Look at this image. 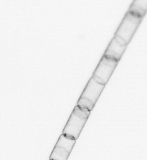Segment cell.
Returning a JSON list of instances; mask_svg holds the SVG:
<instances>
[{"instance_id": "1", "label": "cell", "mask_w": 147, "mask_h": 160, "mask_svg": "<svg viewBox=\"0 0 147 160\" xmlns=\"http://www.w3.org/2000/svg\"><path fill=\"white\" fill-rule=\"evenodd\" d=\"M91 111L76 106L62 131L65 135L77 140L90 115Z\"/></svg>"}, {"instance_id": "2", "label": "cell", "mask_w": 147, "mask_h": 160, "mask_svg": "<svg viewBox=\"0 0 147 160\" xmlns=\"http://www.w3.org/2000/svg\"><path fill=\"white\" fill-rule=\"evenodd\" d=\"M142 19L127 11L117 29L114 36L120 37L129 44Z\"/></svg>"}, {"instance_id": "3", "label": "cell", "mask_w": 147, "mask_h": 160, "mask_svg": "<svg viewBox=\"0 0 147 160\" xmlns=\"http://www.w3.org/2000/svg\"><path fill=\"white\" fill-rule=\"evenodd\" d=\"M119 62L103 55L94 72L92 77L98 83L106 85L118 63Z\"/></svg>"}, {"instance_id": "4", "label": "cell", "mask_w": 147, "mask_h": 160, "mask_svg": "<svg viewBox=\"0 0 147 160\" xmlns=\"http://www.w3.org/2000/svg\"><path fill=\"white\" fill-rule=\"evenodd\" d=\"M76 140L62 133L50 155V160H67L76 144Z\"/></svg>"}, {"instance_id": "5", "label": "cell", "mask_w": 147, "mask_h": 160, "mask_svg": "<svg viewBox=\"0 0 147 160\" xmlns=\"http://www.w3.org/2000/svg\"><path fill=\"white\" fill-rule=\"evenodd\" d=\"M105 86V85L98 83L91 77L80 97L86 98L96 104Z\"/></svg>"}, {"instance_id": "6", "label": "cell", "mask_w": 147, "mask_h": 160, "mask_svg": "<svg viewBox=\"0 0 147 160\" xmlns=\"http://www.w3.org/2000/svg\"><path fill=\"white\" fill-rule=\"evenodd\" d=\"M127 46L121 45L113 38L104 52V55L108 58L119 62L127 48Z\"/></svg>"}, {"instance_id": "7", "label": "cell", "mask_w": 147, "mask_h": 160, "mask_svg": "<svg viewBox=\"0 0 147 160\" xmlns=\"http://www.w3.org/2000/svg\"><path fill=\"white\" fill-rule=\"evenodd\" d=\"M147 0H135L129 7L128 12L143 18L147 12Z\"/></svg>"}, {"instance_id": "8", "label": "cell", "mask_w": 147, "mask_h": 160, "mask_svg": "<svg viewBox=\"0 0 147 160\" xmlns=\"http://www.w3.org/2000/svg\"><path fill=\"white\" fill-rule=\"evenodd\" d=\"M77 105L80 108L88 110L90 111H91L95 106V104H94L91 101L86 98L80 97L77 102Z\"/></svg>"}, {"instance_id": "9", "label": "cell", "mask_w": 147, "mask_h": 160, "mask_svg": "<svg viewBox=\"0 0 147 160\" xmlns=\"http://www.w3.org/2000/svg\"><path fill=\"white\" fill-rule=\"evenodd\" d=\"M114 38L116 40V41L121 45H128V44L125 42V41L124 40H123L122 38H120V37L114 36Z\"/></svg>"}]
</instances>
